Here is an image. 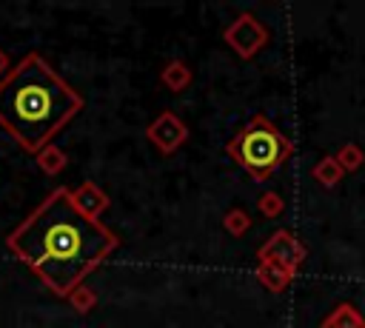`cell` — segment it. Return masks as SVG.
Wrapping results in <instances>:
<instances>
[{"instance_id": "obj_1", "label": "cell", "mask_w": 365, "mask_h": 328, "mask_svg": "<svg viewBox=\"0 0 365 328\" xmlns=\"http://www.w3.org/2000/svg\"><path fill=\"white\" fill-rule=\"evenodd\" d=\"M6 245L46 288L68 299V294L117 251L120 237L80 211L68 188H54L6 237Z\"/></svg>"}, {"instance_id": "obj_2", "label": "cell", "mask_w": 365, "mask_h": 328, "mask_svg": "<svg viewBox=\"0 0 365 328\" xmlns=\"http://www.w3.org/2000/svg\"><path fill=\"white\" fill-rule=\"evenodd\" d=\"M80 108V91H74L37 51L26 54L0 80V125L29 154L43 151Z\"/></svg>"}, {"instance_id": "obj_3", "label": "cell", "mask_w": 365, "mask_h": 328, "mask_svg": "<svg viewBox=\"0 0 365 328\" xmlns=\"http://www.w3.org/2000/svg\"><path fill=\"white\" fill-rule=\"evenodd\" d=\"M228 154L254 177V180H265L268 174H274L285 157L291 154V143L265 120V117H254L231 143H228Z\"/></svg>"}, {"instance_id": "obj_4", "label": "cell", "mask_w": 365, "mask_h": 328, "mask_svg": "<svg viewBox=\"0 0 365 328\" xmlns=\"http://www.w3.org/2000/svg\"><path fill=\"white\" fill-rule=\"evenodd\" d=\"M145 137H148V143H151L160 154H171V151H177V148L185 143L188 128H185V123H182L174 111H163L157 120H151V123L145 125Z\"/></svg>"}, {"instance_id": "obj_5", "label": "cell", "mask_w": 365, "mask_h": 328, "mask_svg": "<svg viewBox=\"0 0 365 328\" xmlns=\"http://www.w3.org/2000/svg\"><path fill=\"white\" fill-rule=\"evenodd\" d=\"M262 29L257 26V20L254 17H248V14H242L228 31H225V40L237 48V54H242V57H248L251 51H257V46L262 43Z\"/></svg>"}, {"instance_id": "obj_6", "label": "cell", "mask_w": 365, "mask_h": 328, "mask_svg": "<svg viewBox=\"0 0 365 328\" xmlns=\"http://www.w3.org/2000/svg\"><path fill=\"white\" fill-rule=\"evenodd\" d=\"M71 200H74V205L80 211H86L94 220H100V214L108 208V197L97 183H83V185L71 188Z\"/></svg>"}, {"instance_id": "obj_7", "label": "cell", "mask_w": 365, "mask_h": 328, "mask_svg": "<svg viewBox=\"0 0 365 328\" xmlns=\"http://www.w3.org/2000/svg\"><path fill=\"white\" fill-rule=\"evenodd\" d=\"M160 80H163L165 88H171V91H182V88L191 83V71H188V66H185L182 60H171V63L163 68Z\"/></svg>"}, {"instance_id": "obj_8", "label": "cell", "mask_w": 365, "mask_h": 328, "mask_svg": "<svg viewBox=\"0 0 365 328\" xmlns=\"http://www.w3.org/2000/svg\"><path fill=\"white\" fill-rule=\"evenodd\" d=\"M37 165L46 171V174H60L66 168V154L57 148V145H46L43 151H37Z\"/></svg>"}, {"instance_id": "obj_9", "label": "cell", "mask_w": 365, "mask_h": 328, "mask_svg": "<svg viewBox=\"0 0 365 328\" xmlns=\"http://www.w3.org/2000/svg\"><path fill=\"white\" fill-rule=\"evenodd\" d=\"M68 299L77 305V311H86L88 305H94V294H91V291H80V285L68 294Z\"/></svg>"}, {"instance_id": "obj_10", "label": "cell", "mask_w": 365, "mask_h": 328, "mask_svg": "<svg viewBox=\"0 0 365 328\" xmlns=\"http://www.w3.org/2000/svg\"><path fill=\"white\" fill-rule=\"evenodd\" d=\"M9 74V57H6V51L0 48V80Z\"/></svg>"}]
</instances>
